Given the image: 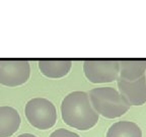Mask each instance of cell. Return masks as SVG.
Listing matches in <instances>:
<instances>
[{"label":"cell","mask_w":146,"mask_h":137,"mask_svg":"<svg viewBox=\"0 0 146 137\" xmlns=\"http://www.w3.org/2000/svg\"><path fill=\"white\" fill-rule=\"evenodd\" d=\"M72 67L70 60H40L39 69L49 78H61L66 76Z\"/></svg>","instance_id":"cell-8"},{"label":"cell","mask_w":146,"mask_h":137,"mask_svg":"<svg viewBox=\"0 0 146 137\" xmlns=\"http://www.w3.org/2000/svg\"><path fill=\"white\" fill-rule=\"evenodd\" d=\"M85 77L92 83L113 82L119 77V61L87 60L83 63Z\"/></svg>","instance_id":"cell-4"},{"label":"cell","mask_w":146,"mask_h":137,"mask_svg":"<svg viewBox=\"0 0 146 137\" xmlns=\"http://www.w3.org/2000/svg\"><path fill=\"white\" fill-rule=\"evenodd\" d=\"M146 61L144 60H122L119 61V77L126 81H134L144 76Z\"/></svg>","instance_id":"cell-9"},{"label":"cell","mask_w":146,"mask_h":137,"mask_svg":"<svg viewBox=\"0 0 146 137\" xmlns=\"http://www.w3.org/2000/svg\"><path fill=\"white\" fill-rule=\"evenodd\" d=\"M119 92L130 106H142L146 103V78L142 76L134 81L117 79Z\"/></svg>","instance_id":"cell-6"},{"label":"cell","mask_w":146,"mask_h":137,"mask_svg":"<svg viewBox=\"0 0 146 137\" xmlns=\"http://www.w3.org/2000/svg\"><path fill=\"white\" fill-rule=\"evenodd\" d=\"M63 121L78 130H88L98 121V114L91 106L88 94L73 91L67 94L61 104Z\"/></svg>","instance_id":"cell-1"},{"label":"cell","mask_w":146,"mask_h":137,"mask_svg":"<svg viewBox=\"0 0 146 137\" xmlns=\"http://www.w3.org/2000/svg\"><path fill=\"white\" fill-rule=\"evenodd\" d=\"M25 114L27 121L36 129H50L57 121L56 108L47 98H35L25 105Z\"/></svg>","instance_id":"cell-3"},{"label":"cell","mask_w":146,"mask_h":137,"mask_svg":"<svg viewBox=\"0 0 146 137\" xmlns=\"http://www.w3.org/2000/svg\"><path fill=\"white\" fill-rule=\"evenodd\" d=\"M107 137H142V131L134 122L119 121L110 127Z\"/></svg>","instance_id":"cell-10"},{"label":"cell","mask_w":146,"mask_h":137,"mask_svg":"<svg viewBox=\"0 0 146 137\" xmlns=\"http://www.w3.org/2000/svg\"><path fill=\"white\" fill-rule=\"evenodd\" d=\"M88 96L96 112L108 119L119 118L130 109V105L114 87H96L89 91Z\"/></svg>","instance_id":"cell-2"},{"label":"cell","mask_w":146,"mask_h":137,"mask_svg":"<svg viewBox=\"0 0 146 137\" xmlns=\"http://www.w3.org/2000/svg\"><path fill=\"white\" fill-rule=\"evenodd\" d=\"M50 137H80L78 134L72 132V131H69L67 129H64V128H60L55 130L52 134L50 135Z\"/></svg>","instance_id":"cell-11"},{"label":"cell","mask_w":146,"mask_h":137,"mask_svg":"<svg viewBox=\"0 0 146 137\" xmlns=\"http://www.w3.org/2000/svg\"><path fill=\"white\" fill-rule=\"evenodd\" d=\"M17 137H36V136H35V135L31 134V133H23V134L18 135Z\"/></svg>","instance_id":"cell-12"},{"label":"cell","mask_w":146,"mask_h":137,"mask_svg":"<svg viewBox=\"0 0 146 137\" xmlns=\"http://www.w3.org/2000/svg\"><path fill=\"white\" fill-rule=\"evenodd\" d=\"M21 116L14 108L0 107V137H9L18 130Z\"/></svg>","instance_id":"cell-7"},{"label":"cell","mask_w":146,"mask_h":137,"mask_svg":"<svg viewBox=\"0 0 146 137\" xmlns=\"http://www.w3.org/2000/svg\"><path fill=\"white\" fill-rule=\"evenodd\" d=\"M31 66L27 60H0V83L5 86H18L29 80Z\"/></svg>","instance_id":"cell-5"}]
</instances>
